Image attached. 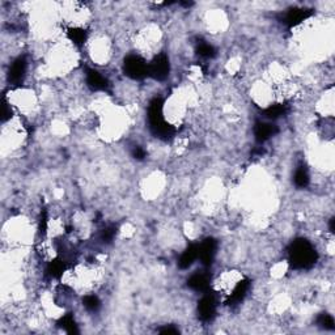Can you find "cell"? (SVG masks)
<instances>
[{
    "mask_svg": "<svg viewBox=\"0 0 335 335\" xmlns=\"http://www.w3.org/2000/svg\"><path fill=\"white\" fill-rule=\"evenodd\" d=\"M25 72H26V60L24 58L16 59L15 62L12 63L10 69V74H8V78H10V82L12 84H20L23 82L24 78H25Z\"/></svg>",
    "mask_w": 335,
    "mask_h": 335,
    "instance_id": "cell-8",
    "label": "cell"
},
{
    "mask_svg": "<svg viewBox=\"0 0 335 335\" xmlns=\"http://www.w3.org/2000/svg\"><path fill=\"white\" fill-rule=\"evenodd\" d=\"M169 59L165 54H159L157 56H155L151 64L148 65V75L152 76L155 80H159V82L165 80L169 75Z\"/></svg>",
    "mask_w": 335,
    "mask_h": 335,
    "instance_id": "cell-4",
    "label": "cell"
},
{
    "mask_svg": "<svg viewBox=\"0 0 335 335\" xmlns=\"http://www.w3.org/2000/svg\"><path fill=\"white\" fill-rule=\"evenodd\" d=\"M132 155H133V157H135V159L143 160L144 157H146V151H144L143 148H140V147H137V148L133 150Z\"/></svg>",
    "mask_w": 335,
    "mask_h": 335,
    "instance_id": "cell-23",
    "label": "cell"
},
{
    "mask_svg": "<svg viewBox=\"0 0 335 335\" xmlns=\"http://www.w3.org/2000/svg\"><path fill=\"white\" fill-rule=\"evenodd\" d=\"M115 233H117V228L115 227L105 228L104 231L101 232V240L104 242H110L114 238V236H115Z\"/></svg>",
    "mask_w": 335,
    "mask_h": 335,
    "instance_id": "cell-22",
    "label": "cell"
},
{
    "mask_svg": "<svg viewBox=\"0 0 335 335\" xmlns=\"http://www.w3.org/2000/svg\"><path fill=\"white\" fill-rule=\"evenodd\" d=\"M288 108H287V105L284 104H277L270 106L269 109L264 110V117L270 118V119H277V118L282 117L284 114L287 113Z\"/></svg>",
    "mask_w": 335,
    "mask_h": 335,
    "instance_id": "cell-15",
    "label": "cell"
},
{
    "mask_svg": "<svg viewBox=\"0 0 335 335\" xmlns=\"http://www.w3.org/2000/svg\"><path fill=\"white\" fill-rule=\"evenodd\" d=\"M290 263L296 270L310 269L317 262V251L309 241L299 238L290 246Z\"/></svg>",
    "mask_w": 335,
    "mask_h": 335,
    "instance_id": "cell-1",
    "label": "cell"
},
{
    "mask_svg": "<svg viewBox=\"0 0 335 335\" xmlns=\"http://www.w3.org/2000/svg\"><path fill=\"white\" fill-rule=\"evenodd\" d=\"M124 74L133 80H140L148 75V65L138 55H128L124 59Z\"/></svg>",
    "mask_w": 335,
    "mask_h": 335,
    "instance_id": "cell-3",
    "label": "cell"
},
{
    "mask_svg": "<svg viewBox=\"0 0 335 335\" xmlns=\"http://www.w3.org/2000/svg\"><path fill=\"white\" fill-rule=\"evenodd\" d=\"M83 303H84L85 308L88 310H91V312H96V310L100 308V300H98L95 295H89V296H87Z\"/></svg>",
    "mask_w": 335,
    "mask_h": 335,
    "instance_id": "cell-21",
    "label": "cell"
},
{
    "mask_svg": "<svg viewBox=\"0 0 335 335\" xmlns=\"http://www.w3.org/2000/svg\"><path fill=\"white\" fill-rule=\"evenodd\" d=\"M198 313L200 319H203V321H211V319L215 317L216 313L215 297L210 295V293H206L205 296L200 299V301H199Z\"/></svg>",
    "mask_w": 335,
    "mask_h": 335,
    "instance_id": "cell-5",
    "label": "cell"
},
{
    "mask_svg": "<svg viewBox=\"0 0 335 335\" xmlns=\"http://www.w3.org/2000/svg\"><path fill=\"white\" fill-rule=\"evenodd\" d=\"M254 132H255V139H257L258 143H263L278 132V127L273 123L257 122V124L254 127Z\"/></svg>",
    "mask_w": 335,
    "mask_h": 335,
    "instance_id": "cell-9",
    "label": "cell"
},
{
    "mask_svg": "<svg viewBox=\"0 0 335 335\" xmlns=\"http://www.w3.org/2000/svg\"><path fill=\"white\" fill-rule=\"evenodd\" d=\"M295 183L297 187H306L309 183V176L304 166H300L295 173Z\"/></svg>",
    "mask_w": 335,
    "mask_h": 335,
    "instance_id": "cell-18",
    "label": "cell"
},
{
    "mask_svg": "<svg viewBox=\"0 0 335 335\" xmlns=\"http://www.w3.org/2000/svg\"><path fill=\"white\" fill-rule=\"evenodd\" d=\"M249 287H250V280L249 279H245L242 280V282H240L233 290V292L231 293V297H229V300L227 301L228 305H234V304L240 303L241 300L246 296Z\"/></svg>",
    "mask_w": 335,
    "mask_h": 335,
    "instance_id": "cell-12",
    "label": "cell"
},
{
    "mask_svg": "<svg viewBox=\"0 0 335 335\" xmlns=\"http://www.w3.org/2000/svg\"><path fill=\"white\" fill-rule=\"evenodd\" d=\"M163 100L155 98L152 100L148 108V120L152 132L161 139H169L174 133V128L170 126L165 119L163 114Z\"/></svg>",
    "mask_w": 335,
    "mask_h": 335,
    "instance_id": "cell-2",
    "label": "cell"
},
{
    "mask_svg": "<svg viewBox=\"0 0 335 335\" xmlns=\"http://www.w3.org/2000/svg\"><path fill=\"white\" fill-rule=\"evenodd\" d=\"M198 258V245H190L183 254L181 255L178 260V266L179 269H189L192 263H194V260Z\"/></svg>",
    "mask_w": 335,
    "mask_h": 335,
    "instance_id": "cell-13",
    "label": "cell"
},
{
    "mask_svg": "<svg viewBox=\"0 0 335 335\" xmlns=\"http://www.w3.org/2000/svg\"><path fill=\"white\" fill-rule=\"evenodd\" d=\"M317 322H318V325H321V327H323V329L326 330H334L335 327L332 317L330 316V314H326V313H323V314H321V316L318 317Z\"/></svg>",
    "mask_w": 335,
    "mask_h": 335,
    "instance_id": "cell-19",
    "label": "cell"
},
{
    "mask_svg": "<svg viewBox=\"0 0 335 335\" xmlns=\"http://www.w3.org/2000/svg\"><path fill=\"white\" fill-rule=\"evenodd\" d=\"M161 334H178V330L174 329V327H170V326H166L164 329L160 330Z\"/></svg>",
    "mask_w": 335,
    "mask_h": 335,
    "instance_id": "cell-24",
    "label": "cell"
},
{
    "mask_svg": "<svg viewBox=\"0 0 335 335\" xmlns=\"http://www.w3.org/2000/svg\"><path fill=\"white\" fill-rule=\"evenodd\" d=\"M310 16H312V11L310 10L293 8V10L288 11V13L286 15V24L288 26H296Z\"/></svg>",
    "mask_w": 335,
    "mask_h": 335,
    "instance_id": "cell-10",
    "label": "cell"
},
{
    "mask_svg": "<svg viewBox=\"0 0 335 335\" xmlns=\"http://www.w3.org/2000/svg\"><path fill=\"white\" fill-rule=\"evenodd\" d=\"M216 241L214 238H207L198 246V258L205 266H211L216 253Z\"/></svg>",
    "mask_w": 335,
    "mask_h": 335,
    "instance_id": "cell-6",
    "label": "cell"
},
{
    "mask_svg": "<svg viewBox=\"0 0 335 335\" xmlns=\"http://www.w3.org/2000/svg\"><path fill=\"white\" fill-rule=\"evenodd\" d=\"M187 286L194 291L198 292H207L210 288V278L207 274H194L189 280H187Z\"/></svg>",
    "mask_w": 335,
    "mask_h": 335,
    "instance_id": "cell-11",
    "label": "cell"
},
{
    "mask_svg": "<svg viewBox=\"0 0 335 335\" xmlns=\"http://www.w3.org/2000/svg\"><path fill=\"white\" fill-rule=\"evenodd\" d=\"M67 34H69V38L71 39L72 42L78 46H82L85 42V39H87V33H85V30L80 29V28L70 29Z\"/></svg>",
    "mask_w": 335,
    "mask_h": 335,
    "instance_id": "cell-17",
    "label": "cell"
},
{
    "mask_svg": "<svg viewBox=\"0 0 335 335\" xmlns=\"http://www.w3.org/2000/svg\"><path fill=\"white\" fill-rule=\"evenodd\" d=\"M334 224H335V219H331L330 220V231L334 232Z\"/></svg>",
    "mask_w": 335,
    "mask_h": 335,
    "instance_id": "cell-25",
    "label": "cell"
},
{
    "mask_svg": "<svg viewBox=\"0 0 335 335\" xmlns=\"http://www.w3.org/2000/svg\"><path fill=\"white\" fill-rule=\"evenodd\" d=\"M87 83H88L89 88L93 89V91L105 92L109 89L108 80L96 70H88L87 71Z\"/></svg>",
    "mask_w": 335,
    "mask_h": 335,
    "instance_id": "cell-7",
    "label": "cell"
},
{
    "mask_svg": "<svg viewBox=\"0 0 335 335\" xmlns=\"http://www.w3.org/2000/svg\"><path fill=\"white\" fill-rule=\"evenodd\" d=\"M58 325L60 326V327H63L67 332H70V334H78L79 332L78 327H76L75 319H74L72 314H65V316H63L62 318L59 319Z\"/></svg>",
    "mask_w": 335,
    "mask_h": 335,
    "instance_id": "cell-14",
    "label": "cell"
},
{
    "mask_svg": "<svg viewBox=\"0 0 335 335\" xmlns=\"http://www.w3.org/2000/svg\"><path fill=\"white\" fill-rule=\"evenodd\" d=\"M215 52L214 46L209 45V43L202 42L198 46V54L203 58H212V56H215Z\"/></svg>",
    "mask_w": 335,
    "mask_h": 335,
    "instance_id": "cell-20",
    "label": "cell"
},
{
    "mask_svg": "<svg viewBox=\"0 0 335 335\" xmlns=\"http://www.w3.org/2000/svg\"><path fill=\"white\" fill-rule=\"evenodd\" d=\"M64 269H65L64 262L60 259H56V260H52L51 263L47 266V270H46V273H47V275L51 278H59L63 274Z\"/></svg>",
    "mask_w": 335,
    "mask_h": 335,
    "instance_id": "cell-16",
    "label": "cell"
}]
</instances>
